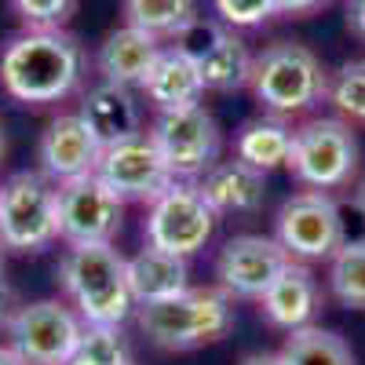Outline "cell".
Instances as JSON below:
<instances>
[{"mask_svg": "<svg viewBox=\"0 0 365 365\" xmlns=\"http://www.w3.org/2000/svg\"><path fill=\"white\" fill-rule=\"evenodd\" d=\"M84 77V48L66 29H22L0 48V88L15 103L51 106Z\"/></svg>", "mask_w": 365, "mask_h": 365, "instance_id": "cell-1", "label": "cell"}, {"mask_svg": "<svg viewBox=\"0 0 365 365\" xmlns=\"http://www.w3.org/2000/svg\"><path fill=\"white\" fill-rule=\"evenodd\" d=\"M58 278L84 325H117L135 311L125 256L110 245H70Z\"/></svg>", "mask_w": 365, "mask_h": 365, "instance_id": "cell-2", "label": "cell"}, {"mask_svg": "<svg viewBox=\"0 0 365 365\" xmlns=\"http://www.w3.org/2000/svg\"><path fill=\"white\" fill-rule=\"evenodd\" d=\"M135 322L150 344L190 351L223 340L234 329V299L223 289H187L172 299L135 307Z\"/></svg>", "mask_w": 365, "mask_h": 365, "instance_id": "cell-3", "label": "cell"}, {"mask_svg": "<svg viewBox=\"0 0 365 365\" xmlns=\"http://www.w3.org/2000/svg\"><path fill=\"white\" fill-rule=\"evenodd\" d=\"M252 96L270 113H303L329 96V73L322 58L292 41H278L252 58Z\"/></svg>", "mask_w": 365, "mask_h": 365, "instance_id": "cell-4", "label": "cell"}, {"mask_svg": "<svg viewBox=\"0 0 365 365\" xmlns=\"http://www.w3.org/2000/svg\"><path fill=\"white\" fill-rule=\"evenodd\" d=\"M292 175L311 190L347 187L358 172V139L354 128L340 117H314L292 135L289 154Z\"/></svg>", "mask_w": 365, "mask_h": 365, "instance_id": "cell-5", "label": "cell"}, {"mask_svg": "<svg viewBox=\"0 0 365 365\" xmlns=\"http://www.w3.org/2000/svg\"><path fill=\"white\" fill-rule=\"evenodd\" d=\"M58 237L55 187L41 172H15L0 182V241L11 252H41Z\"/></svg>", "mask_w": 365, "mask_h": 365, "instance_id": "cell-6", "label": "cell"}, {"mask_svg": "<svg viewBox=\"0 0 365 365\" xmlns=\"http://www.w3.org/2000/svg\"><path fill=\"white\" fill-rule=\"evenodd\" d=\"M84 322L58 299L22 303L8 322L11 351L22 365H66L81 347Z\"/></svg>", "mask_w": 365, "mask_h": 365, "instance_id": "cell-7", "label": "cell"}, {"mask_svg": "<svg viewBox=\"0 0 365 365\" xmlns=\"http://www.w3.org/2000/svg\"><path fill=\"white\" fill-rule=\"evenodd\" d=\"M212 230H216V212L208 208L201 190L194 182H172V187L150 201L146 212V245H154L172 256H194L208 245Z\"/></svg>", "mask_w": 365, "mask_h": 365, "instance_id": "cell-8", "label": "cell"}, {"mask_svg": "<svg viewBox=\"0 0 365 365\" xmlns=\"http://www.w3.org/2000/svg\"><path fill=\"white\" fill-rule=\"evenodd\" d=\"M274 241L289 252V259H332L344 245V216L325 190L292 194L274 220Z\"/></svg>", "mask_w": 365, "mask_h": 365, "instance_id": "cell-9", "label": "cell"}, {"mask_svg": "<svg viewBox=\"0 0 365 365\" xmlns=\"http://www.w3.org/2000/svg\"><path fill=\"white\" fill-rule=\"evenodd\" d=\"M55 201H58V237H66L70 245H110L117 237L125 201L96 172L58 182Z\"/></svg>", "mask_w": 365, "mask_h": 365, "instance_id": "cell-10", "label": "cell"}, {"mask_svg": "<svg viewBox=\"0 0 365 365\" xmlns=\"http://www.w3.org/2000/svg\"><path fill=\"white\" fill-rule=\"evenodd\" d=\"M150 135H154L175 179L205 175L220 158V125L201 103L182 110H165Z\"/></svg>", "mask_w": 365, "mask_h": 365, "instance_id": "cell-11", "label": "cell"}, {"mask_svg": "<svg viewBox=\"0 0 365 365\" xmlns=\"http://www.w3.org/2000/svg\"><path fill=\"white\" fill-rule=\"evenodd\" d=\"M96 175L120 201H154L175 182L168 161L161 158V150L150 132H139L132 139L103 146Z\"/></svg>", "mask_w": 365, "mask_h": 365, "instance_id": "cell-12", "label": "cell"}, {"mask_svg": "<svg viewBox=\"0 0 365 365\" xmlns=\"http://www.w3.org/2000/svg\"><path fill=\"white\" fill-rule=\"evenodd\" d=\"M285 263H289V252L274 237L237 234L220 249L216 278L230 299H259Z\"/></svg>", "mask_w": 365, "mask_h": 365, "instance_id": "cell-13", "label": "cell"}, {"mask_svg": "<svg viewBox=\"0 0 365 365\" xmlns=\"http://www.w3.org/2000/svg\"><path fill=\"white\" fill-rule=\"evenodd\" d=\"M37 158H41V175L44 179L66 182V179L91 175L99 168L103 143L91 135V128L84 125L81 113H58V117L48 120V128L41 135V146H37Z\"/></svg>", "mask_w": 365, "mask_h": 365, "instance_id": "cell-14", "label": "cell"}, {"mask_svg": "<svg viewBox=\"0 0 365 365\" xmlns=\"http://www.w3.org/2000/svg\"><path fill=\"white\" fill-rule=\"evenodd\" d=\"M259 303H263V314L270 325L296 332L303 325H311L314 314L322 311V289L307 267L289 259L278 278L270 282V289L259 296Z\"/></svg>", "mask_w": 365, "mask_h": 365, "instance_id": "cell-15", "label": "cell"}, {"mask_svg": "<svg viewBox=\"0 0 365 365\" xmlns=\"http://www.w3.org/2000/svg\"><path fill=\"white\" fill-rule=\"evenodd\" d=\"M201 197L208 201V208L216 212V216H249L263 205V172H256L252 165L245 161H216L197 182Z\"/></svg>", "mask_w": 365, "mask_h": 365, "instance_id": "cell-16", "label": "cell"}, {"mask_svg": "<svg viewBox=\"0 0 365 365\" xmlns=\"http://www.w3.org/2000/svg\"><path fill=\"white\" fill-rule=\"evenodd\" d=\"M77 113L84 117V125L103 146H113L120 139H132L143 132V110L132 96V88L125 84H110V81L96 84L84 96Z\"/></svg>", "mask_w": 365, "mask_h": 365, "instance_id": "cell-17", "label": "cell"}, {"mask_svg": "<svg viewBox=\"0 0 365 365\" xmlns=\"http://www.w3.org/2000/svg\"><path fill=\"white\" fill-rule=\"evenodd\" d=\"M161 51V41L143 34V29L135 26H117L110 29V34L103 37L99 44V73L103 81L110 84H125V88H139L150 73V66H154V58Z\"/></svg>", "mask_w": 365, "mask_h": 365, "instance_id": "cell-18", "label": "cell"}, {"mask_svg": "<svg viewBox=\"0 0 365 365\" xmlns=\"http://www.w3.org/2000/svg\"><path fill=\"white\" fill-rule=\"evenodd\" d=\"M139 88L146 91V99L154 103L161 113L194 106L205 96V81L197 73V63L190 55H182L179 48H161L158 58H154V66H150V73H146V81Z\"/></svg>", "mask_w": 365, "mask_h": 365, "instance_id": "cell-19", "label": "cell"}, {"mask_svg": "<svg viewBox=\"0 0 365 365\" xmlns=\"http://www.w3.org/2000/svg\"><path fill=\"white\" fill-rule=\"evenodd\" d=\"M125 270H128V289H132L135 307L172 299V296L190 289V282H187L190 278L187 259L172 256V252H161L154 245H146L132 259H125Z\"/></svg>", "mask_w": 365, "mask_h": 365, "instance_id": "cell-20", "label": "cell"}, {"mask_svg": "<svg viewBox=\"0 0 365 365\" xmlns=\"http://www.w3.org/2000/svg\"><path fill=\"white\" fill-rule=\"evenodd\" d=\"M292 135H296V128H289L285 120H278V117L249 120V125L237 132V139H234V158L267 175L270 168L289 165Z\"/></svg>", "mask_w": 365, "mask_h": 365, "instance_id": "cell-21", "label": "cell"}, {"mask_svg": "<svg viewBox=\"0 0 365 365\" xmlns=\"http://www.w3.org/2000/svg\"><path fill=\"white\" fill-rule=\"evenodd\" d=\"M252 58L256 55L245 48V41H241L234 29H227V34L208 51H201L194 63H197V73H201L205 88H212V91H237V88H245L252 81Z\"/></svg>", "mask_w": 365, "mask_h": 365, "instance_id": "cell-22", "label": "cell"}, {"mask_svg": "<svg viewBox=\"0 0 365 365\" xmlns=\"http://www.w3.org/2000/svg\"><path fill=\"white\" fill-rule=\"evenodd\" d=\"M282 365H354V351L347 340L332 329L322 325H303L289 332L285 347L278 351Z\"/></svg>", "mask_w": 365, "mask_h": 365, "instance_id": "cell-23", "label": "cell"}, {"mask_svg": "<svg viewBox=\"0 0 365 365\" xmlns=\"http://www.w3.org/2000/svg\"><path fill=\"white\" fill-rule=\"evenodd\" d=\"M125 22L143 34L172 41L190 19H197V0H120Z\"/></svg>", "mask_w": 365, "mask_h": 365, "instance_id": "cell-24", "label": "cell"}, {"mask_svg": "<svg viewBox=\"0 0 365 365\" xmlns=\"http://www.w3.org/2000/svg\"><path fill=\"white\" fill-rule=\"evenodd\" d=\"M329 285L344 307L365 311V241H344L329 259Z\"/></svg>", "mask_w": 365, "mask_h": 365, "instance_id": "cell-25", "label": "cell"}, {"mask_svg": "<svg viewBox=\"0 0 365 365\" xmlns=\"http://www.w3.org/2000/svg\"><path fill=\"white\" fill-rule=\"evenodd\" d=\"M77 358H84L91 365H132L128 344L117 325H84Z\"/></svg>", "mask_w": 365, "mask_h": 365, "instance_id": "cell-26", "label": "cell"}, {"mask_svg": "<svg viewBox=\"0 0 365 365\" xmlns=\"http://www.w3.org/2000/svg\"><path fill=\"white\" fill-rule=\"evenodd\" d=\"M329 99L351 120H365V58L344 63L336 70V77L329 81Z\"/></svg>", "mask_w": 365, "mask_h": 365, "instance_id": "cell-27", "label": "cell"}, {"mask_svg": "<svg viewBox=\"0 0 365 365\" xmlns=\"http://www.w3.org/2000/svg\"><path fill=\"white\" fill-rule=\"evenodd\" d=\"M11 11L26 29H66L77 11V0H11Z\"/></svg>", "mask_w": 365, "mask_h": 365, "instance_id": "cell-28", "label": "cell"}, {"mask_svg": "<svg viewBox=\"0 0 365 365\" xmlns=\"http://www.w3.org/2000/svg\"><path fill=\"white\" fill-rule=\"evenodd\" d=\"M216 4V15L223 26L230 29H252V26H263L274 11V0H212Z\"/></svg>", "mask_w": 365, "mask_h": 365, "instance_id": "cell-29", "label": "cell"}, {"mask_svg": "<svg viewBox=\"0 0 365 365\" xmlns=\"http://www.w3.org/2000/svg\"><path fill=\"white\" fill-rule=\"evenodd\" d=\"M322 4H329V0H274V11L278 15H311Z\"/></svg>", "mask_w": 365, "mask_h": 365, "instance_id": "cell-30", "label": "cell"}, {"mask_svg": "<svg viewBox=\"0 0 365 365\" xmlns=\"http://www.w3.org/2000/svg\"><path fill=\"white\" fill-rule=\"evenodd\" d=\"M347 26L365 41V0H351L347 4Z\"/></svg>", "mask_w": 365, "mask_h": 365, "instance_id": "cell-31", "label": "cell"}, {"mask_svg": "<svg viewBox=\"0 0 365 365\" xmlns=\"http://www.w3.org/2000/svg\"><path fill=\"white\" fill-rule=\"evenodd\" d=\"M11 314H15V292L0 282V329H8Z\"/></svg>", "mask_w": 365, "mask_h": 365, "instance_id": "cell-32", "label": "cell"}, {"mask_svg": "<svg viewBox=\"0 0 365 365\" xmlns=\"http://www.w3.org/2000/svg\"><path fill=\"white\" fill-rule=\"evenodd\" d=\"M241 365H282V361H278V354H267V351H259V354L241 358Z\"/></svg>", "mask_w": 365, "mask_h": 365, "instance_id": "cell-33", "label": "cell"}, {"mask_svg": "<svg viewBox=\"0 0 365 365\" xmlns=\"http://www.w3.org/2000/svg\"><path fill=\"white\" fill-rule=\"evenodd\" d=\"M354 205H358V212H361V220H365V175L358 179V187H354Z\"/></svg>", "mask_w": 365, "mask_h": 365, "instance_id": "cell-34", "label": "cell"}, {"mask_svg": "<svg viewBox=\"0 0 365 365\" xmlns=\"http://www.w3.org/2000/svg\"><path fill=\"white\" fill-rule=\"evenodd\" d=\"M0 365H22V358L11 347H0Z\"/></svg>", "mask_w": 365, "mask_h": 365, "instance_id": "cell-35", "label": "cell"}, {"mask_svg": "<svg viewBox=\"0 0 365 365\" xmlns=\"http://www.w3.org/2000/svg\"><path fill=\"white\" fill-rule=\"evenodd\" d=\"M4 263H8V249H4V241H0V282H4Z\"/></svg>", "mask_w": 365, "mask_h": 365, "instance_id": "cell-36", "label": "cell"}, {"mask_svg": "<svg viewBox=\"0 0 365 365\" xmlns=\"http://www.w3.org/2000/svg\"><path fill=\"white\" fill-rule=\"evenodd\" d=\"M66 365H91V361H84V358H77V354H73V358H70Z\"/></svg>", "mask_w": 365, "mask_h": 365, "instance_id": "cell-37", "label": "cell"}, {"mask_svg": "<svg viewBox=\"0 0 365 365\" xmlns=\"http://www.w3.org/2000/svg\"><path fill=\"white\" fill-rule=\"evenodd\" d=\"M0 158H4V128H0Z\"/></svg>", "mask_w": 365, "mask_h": 365, "instance_id": "cell-38", "label": "cell"}]
</instances>
